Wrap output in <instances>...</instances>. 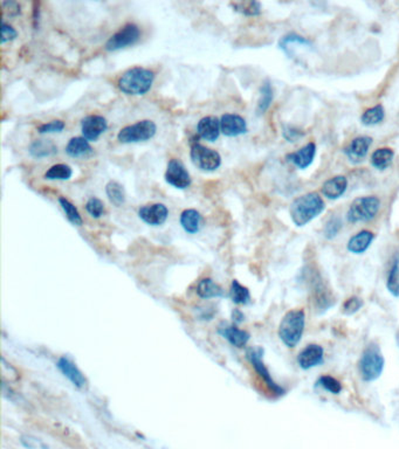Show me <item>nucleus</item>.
I'll return each instance as SVG.
<instances>
[{"label":"nucleus","instance_id":"0eeeda50","mask_svg":"<svg viewBox=\"0 0 399 449\" xmlns=\"http://www.w3.org/2000/svg\"><path fill=\"white\" fill-rule=\"evenodd\" d=\"M264 348H260V346L259 348H249L246 351V357L254 368V371L256 372V375L264 382L268 390L276 397H281L286 393V391L283 386H280L279 384H276V380L272 378V375L264 363Z\"/></svg>","mask_w":399,"mask_h":449},{"label":"nucleus","instance_id":"cd10ccee","mask_svg":"<svg viewBox=\"0 0 399 449\" xmlns=\"http://www.w3.org/2000/svg\"><path fill=\"white\" fill-rule=\"evenodd\" d=\"M274 98V92H273V87H272L271 82L266 80L260 87V97L256 105V114L258 115H264L265 112H267L269 107H271L272 102Z\"/></svg>","mask_w":399,"mask_h":449},{"label":"nucleus","instance_id":"393cba45","mask_svg":"<svg viewBox=\"0 0 399 449\" xmlns=\"http://www.w3.org/2000/svg\"><path fill=\"white\" fill-rule=\"evenodd\" d=\"M28 152L33 158H47L58 154V147L51 140H35L30 144Z\"/></svg>","mask_w":399,"mask_h":449},{"label":"nucleus","instance_id":"ea45409f","mask_svg":"<svg viewBox=\"0 0 399 449\" xmlns=\"http://www.w3.org/2000/svg\"><path fill=\"white\" fill-rule=\"evenodd\" d=\"M65 128H66V123L63 121L54 120L40 124L37 130L41 135H46V134H60L65 130Z\"/></svg>","mask_w":399,"mask_h":449},{"label":"nucleus","instance_id":"2eb2a0df","mask_svg":"<svg viewBox=\"0 0 399 449\" xmlns=\"http://www.w3.org/2000/svg\"><path fill=\"white\" fill-rule=\"evenodd\" d=\"M372 138L369 136H358L354 138L348 147H345V155L353 163H360L368 155L369 149L371 147Z\"/></svg>","mask_w":399,"mask_h":449},{"label":"nucleus","instance_id":"2f4dec72","mask_svg":"<svg viewBox=\"0 0 399 449\" xmlns=\"http://www.w3.org/2000/svg\"><path fill=\"white\" fill-rule=\"evenodd\" d=\"M384 118H385V109L383 105H377L372 108L367 109L363 112V115L360 117V123L365 127H372L383 122Z\"/></svg>","mask_w":399,"mask_h":449},{"label":"nucleus","instance_id":"e433bc0d","mask_svg":"<svg viewBox=\"0 0 399 449\" xmlns=\"http://www.w3.org/2000/svg\"><path fill=\"white\" fill-rule=\"evenodd\" d=\"M316 386H320L331 395H340L342 391V384L336 378L328 376V375L320 377L316 382Z\"/></svg>","mask_w":399,"mask_h":449},{"label":"nucleus","instance_id":"aec40b11","mask_svg":"<svg viewBox=\"0 0 399 449\" xmlns=\"http://www.w3.org/2000/svg\"><path fill=\"white\" fill-rule=\"evenodd\" d=\"M348 189V179L345 176H335L333 178L328 179L322 185L321 192L323 197L328 198L330 200H336L345 194Z\"/></svg>","mask_w":399,"mask_h":449},{"label":"nucleus","instance_id":"4be33fe9","mask_svg":"<svg viewBox=\"0 0 399 449\" xmlns=\"http://www.w3.org/2000/svg\"><path fill=\"white\" fill-rule=\"evenodd\" d=\"M218 333H221L229 344L239 348H245L251 338V335L247 331L239 329L236 326H221Z\"/></svg>","mask_w":399,"mask_h":449},{"label":"nucleus","instance_id":"39448f33","mask_svg":"<svg viewBox=\"0 0 399 449\" xmlns=\"http://www.w3.org/2000/svg\"><path fill=\"white\" fill-rule=\"evenodd\" d=\"M380 198L375 197V196L357 198L349 207L347 219L349 222H353V224L368 222L376 218L377 213L380 212Z\"/></svg>","mask_w":399,"mask_h":449},{"label":"nucleus","instance_id":"c03bdc74","mask_svg":"<svg viewBox=\"0 0 399 449\" xmlns=\"http://www.w3.org/2000/svg\"><path fill=\"white\" fill-rule=\"evenodd\" d=\"M1 8H3L5 16L10 17V18H14V17L21 14V6L18 1H14V0H5L1 3Z\"/></svg>","mask_w":399,"mask_h":449},{"label":"nucleus","instance_id":"1a4fd4ad","mask_svg":"<svg viewBox=\"0 0 399 449\" xmlns=\"http://www.w3.org/2000/svg\"><path fill=\"white\" fill-rule=\"evenodd\" d=\"M140 28L135 23H128L109 38L105 45V51H120L127 47L134 46L140 41Z\"/></svg>","mask_w":399,"mask_h":449},{"label":"nucleus","instance_id":"7ed1b4c3","mask_svg":"<svg viewBox=\"0 0 399 449\" xmlns=\"http://www.w3.org/2000/svg\"><path fill=\"white\" fill-rule=\"evenodd\" d=\"M306 326V314L303 309L289 310L280 322L279 337L287 348H293L300 343Z\"/></svg>","mask_w":399,"mask_h":449},{"label":"nucleus","instance_id":"58836bf2","mask_svg":"<svg viewBox=\"0 0 399 449\" xmlns=\"http://www.w3.org/2000/svg\"><path fill=\"white\" fill-rule=\"evenodd\" d=\"M85 211L94 219H100L105 214V204L101 199L92 197L85 202Z\"/></svg>","mask_w":399,"mask_h":449},{"label":"nucleus","instance_id":"37998d69","mask_svg":"<svg viewBox=\"0 0 399 449\" xmlns=\"http://www.w3.org/2000/svg\"><path fill=\"white\" fill-rule=\"evenodd\" d=\"M362 306H363L362 298L353 296L345 301L342 310H343V314L351 316V315L356 314L357 311H360Z\"/></svg>","mask_w":399,"mask_h":449},{"label":"nucleus","instance_id":"de8ad7c7","mask_svg":"<svg viewBox=\"0 0 399 449\" xmlns=\"http://www.w3.org/2000/svg\"><path fill=\"white\" fill-rule=\"evenodd\" d=\"M232 317L233 321L236 322V323H241V322H244L245 320L244 314L241 313V310H234V311H233Z\"/></svg>","mask_w":399,"mask_h":449},{"label":"nucleus","instance_id":"bb28decb","mask_svg":"<svg viewBox=\"0 0 399 449\" xmlns=\"http://www.w3.org/2000/svg\"><path fill=\"white\" fill-rule=\"evenodd\" d=\"M393 158H395V152L392 149L380 147L372 154L370 162H371L372 167L377 170L384 171L391 165Z\"/></svg>","mask_w":399,"mask_h":449},{"label":"nucleus","instance_id":"423d86ee","mask_svg":"<svg viewBox=\"0 0 399 449\" xmlns=\"http://www.w3.org/2000/svg\"><path fill=\"white\" fill-rule=\"evenodd\" d=\"M156 132L157 125L154 121H139L121 129L117 134V140L122 144L141 143L154 138Z\"/></svg>","mask_w":399,"mask_h":449},{"label":"nucleus","instance_id":"9b49d317","mask_svg":"<svg viewBox=\"0 0 399 449\" xmlns=\"http://www.w3.org/2000/svg\"><path fill=\"white\" fill-rule=\"evenodd\" d=\"M164 179L169 185L178 190H185L190 187L192 179L190 172L187 171L185 165L177 158H172L167 163V171L164 174Z\"/></svg>","mask_w":399,"mask_h":449},{"label":"nucleus","instance_id":"ddd939ff","mask_svg":"<svg viewBox=\"0 0 399 449\" xmlns=\"http://www.w3.org/2000/svg\"><path fill=\"white\" fill-rule=\"evenodd\" d=\"M139 217L149 226L157 227L167 220L169 209L164 204H159V202L152 205H144L139 209Z\"/></svg>","mask_w":399,"mask_h":449},{"label":"nucleus","instance_id":"4468645a","mask_svg":"<svg viewBox=\"0 0 399 449\" xmlns=\"http://www.w3.org/2000/svg\"><path fill=\"white\" fill-rule=\"evenodd\" d=\"M221 130L226 137H238L247 132V122L236 114H224L221 117Z\"/></svg>","mask_w":399,"mask_h":449},{"label":"nucleus","instance_id":"f3484780","mask_svg":"<svg viewBox=\"0 0 399 449\" xmlns=\"http://www.w3.org/2000/svg\"><path fill=\"white\" fill-rule=\"evenodd\" d=\"M316 156V144L314 142L306 144L298 152H291L286 156L287 162L293 164L300 170H306L314 162Z\"/></svg>","mask_w":399,"mask_h":449},{"label":"nucleus","instance_id":"c756f323","mask_svg":"<svg viewBox=\"0 0 399 449\" xmlns=\"http://www.w3.org/2000/svg\"><path fill=\"white\" fill-rule=\"evenodd\" d=\"M105 194L108 197L109 202H112L113 205L117 206V207L123 205L125 199H127L123 185H121L120 182H116V180H110V182H107Z\"/></svg>","mask_w":399,"mask_h":449},{"label":"nucleus","instance_id":"b1692460","mask_svg":"<svg viewBox=\"0 0 399 449\" xmlns=\"http://www.w3.org/2000/svg\"><path fill=\"white\" fill-rule=\"evenodd\" d=\"M375 239L374 233L370 231H360L349 239L347 248L353 254H363L371 246L372 241Z\"/></svg>","mask_w":399,"mask_h":449},{"label":"nucleus","instance_id":"5701e85b","mask_svg":"<svg viewBox=\"0 0 399 449\" xmlns=\"http://www.w3.org/2000/svg\"><path fill=\"white\" fill-rule=\"evenodd\" d=\"M179 222H181V226L186 233L197 234L202 229L204 218H203L201 212H198L197 209H184L181 213Z\"/></svg>","mask_w":399,"mask_h":449},{"label":"nucleus","instance_id":"6ab92c4d","mask_svg":"<svg viewBox=\"0 0 399 449\" xmlns=\"http://www.w3.org/2000/svg\"><path fill=\"white\" fill-rule=\"evenodd\" d=\"M57 366H58L62 375L66 377L67 379L70 380V383L73 384L75 388H85V384H87V379L83 376V373L79 370L78 366L74 364L72 360L68 359L66 357H61L58 360Z\"/></svg>","mask_w":399,"mask_h":449},{"label":"nucleus","instance_id":"a19ab883","mask_svg":"<svg viewBox=\"0 0 399 449\" xmlns=\"http://www.w3.org/2000/svg\"><path fill=\"white\" fill-rule=\"evenodd\" d=\"M305 135H306V132H303L301 129L296 128L294 125L287 124L283 127V137L289 143L298 142V140L305 137Z\"/></svg>","mask_w":399,"mask_h":449},{"label":"nucleus","instance_id":"f03ea898","mask_svg":"<svg viewBox=\"0 0 399 449\" xmlns=\"http://www.w3.org/2000/svg\"><path fill=\"white\" fill-rule=\"evenodd\" d=\"M326 209V204L318 192H309L298 197L291 204L289 214L295 226L303 227L314 220Z\"/></svg>","mask_w":399,"mask_h":449},{"label":"nucleus","instance_id":"412c9836","mask_svg":"<svg viewBox=\"0 0 399 449\" xmlns=\"http://www.w3.org/2000/svg\"><path fill=\"white\" fill-rule=\"evenodd\" d=\"M67 155L72 158L85 159L93 156L94 150L90 144V140L85 137H73L66 145Z\"/></svg>","mask_w":399,"mask_h":449},{"label":"nucleus","instance_id":"72a5a7b5","mask_svg":"<svg viewBox=\"0 0 399 449\" xmlns=\"http://www.w3.org/2000/svg\"><path fill=\"white\" fill-rule=\"evenodd\" d=\"M229 296H231V300H232L233 303H236V304L245 306V304H248V303L251 302V293L248 291V288L243 286L236 280H233L232 281Z\"/></svg>","mask_w":399,"mask_h":449},{"label":"nucleus","instance_id":"49530a36","mask_svg":"<svg viewBox=\"0 0 399 449\" xmlns=\"http://www.w3.org/2000/svg\"><path fill=\"white\" fill-rule=\"evenodd\" d=\"M33 28L34 30H38L40 26V20H41V11H40V3L35 1L33 4Z\"/></svg>","mask_w":399,"mask_h":449},{"label":"nucleus","instance_id":"a211bd4d","mask_svg":"<svg viewBox=\"0 0 399 449\" xmlns=\"http://www.w3.org/2000/svg\"><path fill=\"white\" fill-rule=\"evenodd\" d=\"M221 118L216 116L203 117L197 124V135L207 142H216L221 136Z\"/></svg>","mask_w":399,"mask_h":449},{"label":"nucleus","instance_id":"c9c22d12","mask_svg":"<svg viewBox=\"0 0 399 449\" xmlns=\"http://www.w3.org/2000/svg\"><path fill=\"white\" fill-rule=\"evenodd\" d=\"M342 227H343V222H342L341 218L338 216L330 217L325 224L323 236L327 240H333L338 236V233L341 232Z\"/></svg>","mask_w":399,"mask_h":449},{"label":"nucleus","instance_id":"9d476101","mask_svg":"<svg viewBox=\"0 0 399 449\" xmlns=\"http://www.w3.org/2000/svg\"><path fill=\"white\" fill-rule=\"evenodd\" d=\"M309 281L310 289L313 294V301L315 302V306L318 313H325L329 309L330 306H334V298L331 296L329 289L325 286L323 280L318 273H313L310 271V275L308 278Z\"/></svg>","mask_w":399,"mask_h":449},{"label":"nucleus","instance_id":"473e14b6","mask_svg":"<svg viewBox=\"0 0 399 449\" xmlns=\"http://www.w3.org/2000/svg\"><path fill=\"white\" fill-rule=\"evenodd\" d=\"M73 176V169L67 164H55L45 172L46 180H70Z\"/></svg>","mask_w":399,"mask_h":449},{"label":"nucleus","instance_id":"f704fd0d","mask_svg":"<svg viewBox=\"0 0 399 449\" xmlns=\"http://www.w3.org/2000/svg\"><path fill=\"white\" fill-rule=\"evenodd\" d=\"M59 204H60L61 209H63V212L66 214L67 219L72 224H75V226H82L83 220H82L81 214H80L79 209L75 207L73 202H70L67 198L60 197L59 198Z\"/></svg>","mask_w":399,"mask_h":449},{"label":"nucleus","instance_id":"a18cd8bd","mask_svg":"<svg viewBox=\"0 0 399 449\" xmlns=\"http://www.w3.org/2000/svg\"><path fill=\"white\" fill-rule=\"evenodd\" d=\"M21 443L28 449H35L37 447H45L39 440H37L33 437H23L21 438Z\"/></svg>","mask_w":399,"mask_h":449},{"label":"nucleus","instance_id":"c85d7f7f","mask_svg":"<svg viewBox=\"0 0 399 449\" xmlns=\"http://www.w3.org/2000/svg\"><path fill=\"white\" fill-rule=\"evenodd\" d=\"M387 289L393 297H399V254L392 259L391 266L387 278Z\"/></svg>","mask_w":399,"mask_h":449},{"label":"nucleus","instance_id":"6e6552de","mask_svg":"<svg viewBox=\"0 0 399 449\" xmlns=\"http://www.w3.org/2000/svg\"><path fill=\"white\" fill-rule=\"evenodd\" d=\"M190 158L194 167L205 172H214L221 165L219 152L197 142L191 144Z\"/></svg>","mask_w":399,"mask_h":449},{"label":"nucleus","instance_id":"4c0bfd02","mask_svg":"<svg viewBox=\"0 0 399 449\" xmlns=\"http://www.w3.org/2000/svg\"><path fill=\"white\" fill-rule=\"evenodd\" d=\"M291 43H298V45H303V46H311L310 40L306 39V38H303V36L296 34V33H289V34L285 35L280 39L279 48L283 50L287 54L288 48H289Z\"/></svg>","mask_w":399,"mask_h":449},{"label":"nucleus","instance_id":"a878e982","mask_svg":"<svg viewBox=\"0 0 399 449\" xmlns=\"http://www.w3.org/2000/svg\"><path fill=\"white\" fill-rule=\"evenodd\" d=\"M196 293H197L198 297L203 298V300L225 296L224 289L218 283L214 282V280L209 279V278L199 281L197 288H196Z\"/></svg>","mask_w":399,"mask_h":449},{"label":"nucleus","instance_id":"7c9ffc66","mask_svg":"<svg viewBox=\"0 0 399 449\" xmlns=\"http://www.w3.org/2000/svg\"><path fill=\"white\" fill-rule=\"evenodd\" d=\"M231 8L234 11L241 13L245 17H258L263 12L261 3L256 0H248V1H238V3H231Z\"/></svg>","mask_w":399,"mask_h":449},{"label":"nucleus","instance_id":"dca6fc26","mask_svg":"<svg viewBox=\"0 0 399 449\" xmlns=\"http://www.w3.org/2000/svg\"><path fill=\"white\" fill-rule=\"evenodd\" d=\"M325 360V350L321 345L309 344L298 353V363L303 370H310L321 365Z\"/></svg>","mask_w":399,"mask_h":449},{"label":"nucleus","instance_id":"f257e3e1","mask_svg":"<svg viewBox=\"0 0 399 449\" xmlns=\"http://www.w3.org/2000/svg\"><path fill=\"white\" fill-rule=\"evenodd\" d=\"M155 72L145 67H132L121 75L117 87L129 96H142L152 90Z\"/></svg>","mask_w":399,"mask_h":449},{"label":"nucleus","instance_id":"20e7f679","mask_svg":"<svg viewBox=\"0 0 399 449\" xmlns=\"http://www.w3.org/2000/svg\"><path fill=\"white\" fill-rule=\"evenodd\" d=\"M385 359L380 346L376 343H370L363 350L358 362V372L365 382H375L383 373Z\"/></svg>","mask_w":399,"mask_h":449},{"label":"nucleus","instance_id":"f8f14e48","mask_svg":"<svg viewBox=\"0 0 399 449\" xmlns=\"http://www.w3.org/2000/svg\"><path fill=\"white\" fill-rule=\"evenodd\" d=\"M108 129V122L100 115H88L81 120L82 137L90 142H96Z\"/></svg>","mask_w":399,"mask_h":449},{"label":"nucleus","instance_id":"79ce46f5","mask_svg":"<svg viewBox=\"0 0 399 449\" xmlns=\"http://www.w3.org/2000/svg\"><path fill=\"white\" fill-rule=\"evenodd\" d=\"M0 32H1V38H0L1 45L13 41L18 38V31L16 28L11 26L10 23H5L4 20H1L0 23Z\"/></svg>","mask_w":399,"mask_h":449}]
</instances>
